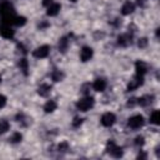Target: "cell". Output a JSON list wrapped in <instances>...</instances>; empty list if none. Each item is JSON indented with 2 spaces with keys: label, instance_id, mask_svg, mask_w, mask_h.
I'll list each match as a JSON object with an SVG mask.
<instances>
[{
  "label": "cell",
  "instance_id": "6da1fadb",
  "mask_svg": "<svg viewBox=\"0 0 160 160\" xmlns=\"http://www.w3.org/2000/svg\"><path fill=\"white\" fill-rule=\"evenodd\" d=\"M94 102H95V100H94L92 96L85 95L82 99H80V100L76 102V108H78V110H80V111H88V110H90V109L94 106Z\"/></svg>",
  "mask_w": 160,
  "mask_h": 160
},
{
  "label": "cell",
  "instance_id": "7a4b0ae2",
  "mask_svg": "<svg viewBox=\"0 0 160 160\" xmlns=\"http://www.w3.org/2000/svg\"><path fill=\"white\" fill-rule=\"evenodd\" d=\"M106 150H108V152H109L111 156H114V158H120V156H122V149H121L119 145H116L114 141H109V142H108Z\"/></svg>",
  "mask_w": 160,
  "mask_h": 160
},
{
  "label": "cell",
  "instance_id": "3957f363",
  "mask_svg": "<svg viewBox=\"0 0 160 160\" xmlns=\"http://www.w3.org/2000/svg\"><path fill=\"white\" fill-rule=\"evenodd\" d=\"M144 122H145V120H144V118L141 115H134L128 120V125L131 129H139V128H141L144 125Z\"/></svg>",
  "mask_w": 160,
  "mask_h": 160
},
{
  "label": "cell",
  "instance_id": "277c9868",
  "mask_svg": "<svg viewBox=\"0 0 160 160\" xmlns=\"http://www.w3.org/2000/svg\"><path fill=\"white\" fill-rule=\"evenodd\" d=\"M0 35L2 38H5V39H12L14 35H15V31L12 30L11 25L1 22V25H0Z\"/></svg>",
  "mask_w": 160,
  "mask_h": 160
},
{
  "label": "cell",
  "instance_id": "5b68a950",
  "mask_svg": "<svg viewBox=\"0 0 160 160\" xmlns=\"http://www.w3.org/2000/svg\"><path fill=\"white\" fill-rule=\"evenodd\" d=\"M49 52H50V48L48 45H41V46H39V48H36L34 50L32 55L35 58H38V59H44V58H46L49 55Z\"/></svg>",
  "mask_w": 160,
  "mask_h": 160
},
{
  "label": "cell",
  "instance_id": "8992f818",
  "mask_svg": "<svg viewBox=\"0 0 160 160\" xmlns=\"http://www.w3.org/2000/svg\"><path fill=\"white\" fill-rule=\"evenodd\" d=\"M144 84V76L140 75H135V78L132 80H130V82L128 84V90L129 91H134L135 89H138L139 86H141Z\"/></svg>",
  "mask_w": 160,
  "mask_h": 160
},
{
  "label": "cell",
  "instance_id": "52a82bcc",
  "mask_svg": "<svg viewBox=\"0 0 160 160\" xmlns=\"http://www.w3.org/2000/svg\"><path fill=\"white\" fill-rule=\"evenodd\" d=\"M100 120H101V124H102L104 126L109 128V126H112V125L115 124L116 118H115V115H114L112 112H105V114L101 116Z\"/></svg>",
  "mask_w": 160,
  "mask_h": 160
},
{
  "label": "cell",
  "instance_id": "ba28073f",
  "mask_svg": "<svg viewBox=\"0 0 160 160\" xmlns=\"http://www.w3.org/2000/svg\"><path fill=\"white\" fill-rule=\"evenodd\" d=\"M92 54H94V51H92L91 48L84 46V48L81 49V51H80V59H81V61H84V62L89 61V60L92 58Z\"/></svg>",
  "mask_w": 160,
  "mask_h": 160
},
{
  "label": "cell",
  "instance_id": "9c48e42d",
  "mask_svg": "<svg viewBox=\"0 0 160 160\" xmlns=\"http://www.w3.org/2000/svg\"><path fill=\"white\" fill-rule=\"evenodd\" d=\"M92 88H94L95 91H99V92L104 91L105 88H106V80H105L104 78H98V79H95V81H94V84H92Z\"/></svg>",
  "mask_w": 160,
  "mask_h": 160
},
{
  "label": "cell",
  "instance_id": "30bf717a",
  "mask_svg": "<svg viewBox=\"0 0 160 160\" xmlns=\"http://www.w3.org/2000/svg\"><path fill=\"white\" fill-rule=\"evenodd\" d=\"M60 9H61V5H60V4H58V2H51V4L48 6L46 14H48L49 16H55V15L59 14Z\"/></svg>",
  "mask_w": 160,
  "mask_h": 160
},
{
  "label": "cell",
  "instance_id": "8fae6325",
  "mask_svg": "<svg viewBox=\"0 0 160 160\" xmlns=\"http://www.w3.org/2000/svg\"><path fill=\"white\" fill-rule=\"evenodd\" d=\"M135 70H136V75H140V76H144L148 71V66L144 61H136L135 62Z\"/></svg>",
  "mask_w": 160,
  "mask_h": 160
},
{
  "label": "cell",
  "instance_id": "7c38bea8",
  "mask_svg": "<svg viewBox=\"0 0 160 160\" xmlns=\"http://www.w3.org/2000/svg\"><path fill=\"white\" fill-rule=\"evenodd\" d=\"M135 10V5L130 1H125L124 5L121 6V14L122 15H130L131 12H134Z\"/></svg>",
  "mask_w": 160,
  "mask_h": 160
},
{
  "label": "cell",
  "instance_id": "4fadbf2b",
  "mask_svg": "<svg viewBox=\"0 0 160 160\" xmlns=\"http://www.w3.org/2000/svg\"><path fill=\"white\" fill-rule=\"evenodd\" d=\"M131 39H132V38H131V35H129V34L120 35V36L118 38V44L121 45V46H128V45L131 44V41H132Z\"/></svg>",
  "mask_w": 160,
  "mask_h": 160
},
{
  "label": "cell",
  "instance_id": "5bb4252c",
  "mask_svg": "<svg viewBox=\"0 0 160 160\" xmlns=\"http://www.w3.org/2000/svg\"><path fill=\"white\" fill-rule=\"evenodd\" d=\"M51 91V86L49 84H41L39 88H38V94L40 96H48Z\"/></svg>",
  "mask_w": 160,
  "mask_h": 160
},
{
  "label": "cell",
  "instance_id": "9a60e30c",
  "mask_svg": "<svg viewBox=\"0 0 160 160\" xmlns=\"http://www.w3.org/2000/svg\"><path fill=\"white\" fill-rule=\"evenodd\" d=\"M152 99H154V98H152L151 95H144V96L139 98L136 102H138L140 106H146V105H149V104L152 102Z\"/></svg>",
  "mask_w": 160,
  "mask_h": 160
},
{
  "label": "cell",
  "instance_id": "2e32d148",
  "mask_svg": "<svg viewBox=\"0 0 160 160\" xmlns=\"http://www.w3.org/2000/svg\"><path fill=\"white\" fill-rule=\"evenodd\" d=\"M56 106H58V105H56V102H55L54 100H48L46 104L44 105V110H45V112L49 114V112H52V111L56 109Z\"/></svg>",
  "mask_w": 160,
  "mask_h": 160
},
{
  "label": "cell",
  "instance_id": "e0dca14e",
  "mask_svg": "<svg viewBox=\"0 0 160 160\" xmlns=\"http://www.w3.org/2000/svg\"><path fill=\"white\" fill-rule=\"evenodd\" d=\"M150 122L155 124V125H159L160 124V111L159 110H154L150 115Z\"/></svg>",
  "mask_w": 160,
  "mask_h": 160
},
{
  "label": "cell",
  "instance_id": "ac0fdd59",
  "mask_svg": "<svg viewBox=\"0 0 160 160\" xmlns=\"http://www.w3.org/2000/svg\"><path fill=\"white\" fill-rule=\"evenodd\" d=\"M19 68H20V70L24 72V75H28V70H29V62H28V60L24 58V59H21L20 61H19Z\"/></svg>",
  "mask_w": 160,
  "mask_h": 160
},
{
  "label": "cell",
  "instance_id": "d6986e66",
  "mask_svg": "<svg viewBox=\"0 0 160 160\" xmlns=\"http://www.w3.org/2000/svg\"><path fill=\"white\" fill-rule=\"evenodd\" d=\"M68 44H69V40H68V38H61L60 40H59V50L61 51V52H65V50L68 49Z\"/></svg>",
  "mask_w": 160,
  "mask_h": 160
},
{
  "label": "cell",
  "instance_id": "ffe728a7",
  "mask_svg": "<svg viewBox=\"0 0 160 160\" xmlns=\"http://www.w3.org/2000/svg\"><path fill=\"white\" fill-rule=\"evenodd\" d=\"M10 128V124L8 120H0V135L5 134Z\"/></svg>",
  "mask_w": 160,
  "mask_h": 160
},
{
  "label": "cell",
  "instance_id": "44dd1931",
  "mask_svg": "<svg viewBox=\"0 0 160 160\" xmlns=\"http://www.w3.org/2000/svg\"><path fill=\"white\" fill-rule=\"evenodd\" d=\"M51 79L54 81H61L64 79V74L60 71V70H54L52 74H51Z\"/></svg>",
  "mask_w": 160,
  "mask_h": 160
},
{
  "label": "cell",
  "instance_id": "7402d4cb",
  "mask_svg": "<svg viewBox=\"0 0 160 160\" xmlns=\"http://www.w3.org/2000/svg\"><path fill=\"white\" fill-rule=\"evenodd\" d=\"M25 24H26V18H24V16H16V18H15L14 25H16V26H22V25H25Z\"/></svg>",
  "mask_w": 160,
  "mask_h": 160
},
{
  "label": "cell",
  "instance_id": "603a6c76",
  "mask_svg": "<svg viewBox=\"0 0 160 160\" xmlns=\"http://www.w3.org/2000/svg\"><path fill=\"white\" fill-rule=\"evenodd\" d=\"M21 139H22V136H21L20 132H14V134L11 135V138H10V141H11L12 144H16V142H20Z\"/></svg>",
  "mask_w": 160,
  "mask_h": 160
},
{
  "label": "cell",
  "instance_id": "cb8c5ba5",
  "mask_svg": "<svg viewBox=\"0 0 160 160\" xmlns=\"http://www.w3.org/2000/svg\"><path fill=\"white\" fill-rule=\"evenodd\" d=\"M81 124H82V119L81 118H78V116L74 118V120H72V126L74 128H79Z\"/></svg>",
  "mask_w": 160,
  "mask_h": 160
},
{
  "label": "cell",
  "instance_id": "d4e9b609",
  "mask_svg": "<svg viewBox=\"0 0 160 160\" xmlns=\"http://www.w3.org/2000/svg\"><path fill=\"white\" fill-rule=\"evenodd\" d=\"M146 44H148V39L146 38H142V39L139 40V48H145Z\"/></svg>",
  "mask_w": 160,
  "mask_h": 160
},
{
  "label": "cell",
  "instance_id": "484cf974",
  "mask_svg": "<svg viewBox=\"0 0 160 160\" xmlns=\"http://www.w3.org/2000/svg\"><path fill=\"white\" fill-rule=\"evenodd\" d=\"M135 144L136 145H144V138L142 136H136L135 138Z\"/></svg>",
  "mask_w": 160,
  "mask_h": 160
},
{
  "label": "cell",
  "instance_id": "4316f807",
  "mask_svg": "<svg viewBox=\"0 0 160 160\" xmlns=\"http://www.w3.org/2000/svg\"><path fill=\"white\" fill-rule=\"evenodd\" d=\"M5 104H6V98H5L4 95H0V109L4 108Z\"/></svg>",
  "mask_w": 160,
  "mask_h": 160
},
{
  "label": "cell",
  "instance_id": "83f0119b",
  "mask_svg": "<svg viewBox=\"0 0 160 160\" xmlns=\"http://www.w3.org/2000/svg\"><path fill=\"white\" fill-rule=\"evenodd\" d=\"M88 89H90V85L89 84H85L84 86H82V92L85 94V95H89V90Z\"/></svg>",
  "mask_w": 160,
  "mask_h": 160
},
{
  "label": "cell",
  "instance_id": "f1b7e54d",
  "mask_svg": "<svg viewBox=\"0 0 160 160\" xmlns=\"http://www.w3.org/2000/svg\"><path fill=\"white\" fill-rule=\"evenodd\" d=\"M51 2H52V0H42V5L44 6H49Z\"/></svg>",
  "mask_w": 160,
  "mask_h": 160
},
{
  "label": "cell",
  "instance_id": "f546056e",
  "mask_svg": "<svg viewBox=\"0 0 160 160\" xmlns=\"http://www.w3.org/2000/svg\"><path fill=\"white\" fill-rule=\"evenodd\" d=\"M142 1H145V0H138V2H142Z\"/></svg>",
  "mask_w": 160,
  "mask_h": 160
},
{
  "label": "cell",
  "instance_id": "4dcf8cb0",
  "mask_svg": "<svg viewBox=\"0 0 160 160\" xmlns=\"http://www.w3.org/2000/svg\"><path fill=\"white\" fill-rule=\"evenodd\" d=\"M70 1H71V2H75V1H76V0H70Z\"/></svg>",
  "mask_w": 160,
  "mask_h": 160
}]
</instances>
